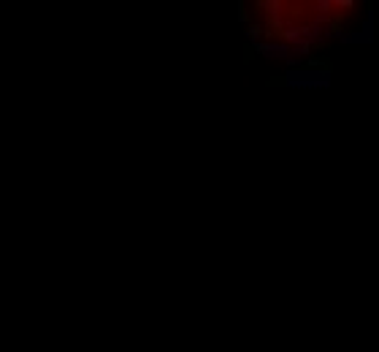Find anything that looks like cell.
I'll list each match as a JSON object with an SVG mask.
<instances>
[{"instance_id": "obj_3", "label": "cell", "mask_w": 379, "mask_h": 352, "mask_svg": "<svg viewBox=\"0 0 379 352\" xmlns=\"http://www.w3.org/2000/svg\"><path fill=\"white\" fill-rule=\"evenodd\" d=\"M336 38H339V44L344 46H368V44H374V41H368L360 30H341V33H336Z\"/></svg>"}, {"instance_id": "obj_5", "label": "cell", "mask_w": 379, "mask_h": 352, "mask_svg": "<svg viewBox=\"0 0 379 352\" xmlns=\"http://www.w3.org/2000/svg\"><path fill=\"white\" fill-rule=\"evenodd\" d=\"M360 33H363L368 41H374V8H366V14H363V28H360Z\"/></svg>"}, {"instance_id": "obj_1", "label": "cell", "mask_w": 379, "mask_h": 352, "mask_svg": "<svg viewBox=\"0 0 379 352\" xmlns=\"http://www.w3.org/2000/svg\"><path fill=\"white\" fill-rule=\"evenodd\" d=\"M284 84L301 92H325L333 84V73L325 65H298L284 73Z\"/></svg>"}, {"instance_id": "obj_4", "label": "cell", "mask_w": 379, "mask_h": 352, "mask_svg": "<svg viewBox=\"0 0 379 352\" xmlns=\"http://www.w3.org/2000/svg\"><path fill=\"white\" fill-rule=\"evenodd\" d=\"M260 8H265V14L271 16V24H274V28H282V11H279L282 3H279V0H263Z\"/></svg>"}, {"instance_id": "obj_2", "label": "cell", "mask_w": 379, "mask_h": 352, "mask_svg": "<svg viewBox=\"0 0 379 352\" xmlns=\"http://www.w3.org/2000/svg\"><path fill=\"white\" fill-rule=\"evenodd\" d=\"M255 51L265 60H284L290 68H298V63H301L295 49L290 44H284V41H260V44H255Z\"/></svg>"}, {"instance_id": "obj_7", "label": "cell", "mask_w": 379, "mask_h": 352, "mask_svg": "<svg viewBox=\"0 0 379 352\" xmlns=\"http://www.w3.org/2000/svg\"><path fill=\"white\" fill-rule=\"evenodd\" d=\"M333 3H336V8H352V6H355L352 0H333Z\"/></svg>"}, {"instance_id": "obj_6", "label": "cell", "mask_w": 379, "mask_h": 352, "mask_svg": "<svg viewBox=\"0 0 379 352\" xmlns=\"http://www.w3.org/2000/svg\"><path fill=\"white\" fill-rule=\"evenodd\" d=\"M263 36H268V30L260 28V24H249V28H247V38L252 41V44H260Z\"/></svg>"}]
</instances>
